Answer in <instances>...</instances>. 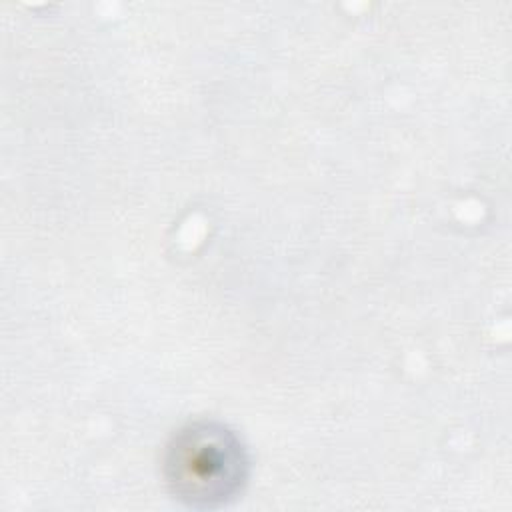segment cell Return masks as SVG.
Instances as JSON below:
<instances>
[{
    "label": "cell",
    "instance_id": "1",
    "mask_svg": "<svg viewBox=\"0 0 512 512\" xmlns=\"http://www.w3.org/2000/svg\"><path fill=\"white\" fill-rule=\"evenodd\" d=\"M162 472L174 498L194 508H214L230 502L244 488L248 452L226 424L198 420L170 438Z\"/></svg>",
    "mask_w": 512,
    "mask_h": 512
}]
</instances>
